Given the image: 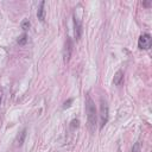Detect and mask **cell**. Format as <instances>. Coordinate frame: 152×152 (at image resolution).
I'll return each instance as SVG.
<instances>
[{"instance_id": "cell-1", "label": "cell", "mask_w": 152, "mask_h": 152, "mask_svg": "<svg viewBox=\"0 0 152 152\" xmlns=\"http://www.w3.org/2000/svg\"><path fill=\"white\" fill-rule=\"evenodd\" d=\"M86 113H87L89 127H90V129H94L97 124V113H96L95 103L89 95L86 96Z\"/></svg>"}, {"instance_id": "cell-2", "label": "cell", "mask_w": 152, "mask_h": 152, "mask_svg": "<svg viewBox=\"0 0 152 152\" xmlns=\"http://www.w3.org/2000/svg\"><path fill=\"white\" fill-rule=\"evenodd\" d=\"M108 114H109L108 103L106 100H103L101 97V100H100V128H103V126L107 124Z\"/></svg>"}, {"instance_id": "cell-3", "label": "cell", "mask_w": 152, "mask_h": 152, "mask_svg": "<svg viewBox=\"0 0 152 152\" xmlns=\"http://www.w3.org/2000/svg\"><path fill=\"white\" fill-rule=\"evenodd\" d=\"M151 43H152L151 36L148 33H144L138 39V48L140 50H148L151 48Z\"/></svg>"}, {"instance_id": "cell-4", "label": "cell", "mask_w": 152, "mask_h": 152, "mask_svg": "<svg viewBox=\"0 0 152 152\" xmlns=\"http://www.w3.org/2000/svg\"><path fill=\"white\" fill-rule=\"evenodd\" d=\"M72 53V40L70 37H66L65 43H64V49H63V58H64V63H68L70 61Z\"/></svg>"}, {"instance_id": "cell-5", "label": "cell", "mask_w": 152, "mask_h": 152, "mask_svg": "<svg viewBox=\"0 0 152 152\" xmlns=\"http://www.w3.org/2000/svg\"><path fill=\"white\" fill-rule=\"evenodd\" d=\"M74 33L76 40H80L82 36V21L76 14H74Z\"/></svg>"}, {"instance_id": "cell-6", "label": "cell", "mask_w": 152, "mask_h": 152, "mask_svg": "<svg viewBox=\"0 0 152 152\" xmlns=\"http://www.w3.org/2000/svg\"><path fill=\"white\" fill-rule=\"evenodd\" d=\"M44 6H45V1H42L38 6V11H37V17L40 21H44V18H45V10H44Z\"/></svg>"}, {"instance_id": "cell-7", "label": "cell", "mask_w": 152, "mask_h": 152, "mask_svg": "<svg viewBox=\"0 0 152 152\" xmlns=\"http://www.w3.org/2000/svg\"><path fill=\"white\" fill-rule=\"evenodd\" d=\"M124 81V72L121 70H118L114 75V78H113V83L114 86H120Z\"/></svg>"}, {"instance_id": "cell-8", "label": "cell", "mask_w": 152, "mask_h": 152, "mask_svg": "<svg viewBox=\"0 0 152 152\" xmlns=\"http://www.w3.org/2000/svg\"><path fill=\"white\" fill-rule=\"evenodd\" d=\"M25 138H26V128H24V129L18 134V137H17V139H15V145H17V146H21V145L24 144Z\"/></svg>"}, {"instance_id": "cell-9", "label": "cell", "mask_w": 152, "mask_h": 152, "mask_svg": "<svg viewBox=\"0 0 152 152\" xmlns=\"http://www.w3.org/2000/svg\"><path fill=\"white\" fill-rule=\"evenodd\" d=\"M26 42H27V34H26V33H23V34L19 36L18 39H17V43H18L19 45H24Z\"/></svg>"}, {"instance_id": "cell-10", "label": "cell", "mask_w": 152, "mask_h": 152, "mask_svg": "<svg viewBox=\"0 0 152 152\" xmlns=\"http://www.w3.org/2000/svg\"><path fill=\"white\" fill-rule=\"evenodd\" d=\"M30 26H31V24H30L28 19H24L21 21V28L23 30H27V28H30Z\"/></svg>"}, {"instance_id": "cell-11", "label": "cell", "mask_w": 152, "mask_h": 152, "mask_svg": "<svg viewBox=\"0 0 152 152\" xmlns=\"http://www.w3.org/2000/svg\"><path fill=\"white\" fill-rule=\"evenodd\" d=\"M132 152H140V141H137V142L133 145Z\"/></svg>"}, {"instance_id": "cell-12", "label": "cell", "mask_w": 152, "mask_h": 152, "mask_svg": "<svg viewBox=\"0 0 152 152\" xmlns=\"http://www.w3.org/2000/svg\"><path fill=\"white\" fill-rule=\"evenodd\" d=\"M70 127H71L72 129H75V128H77V127H78V120H77V119H74V120H71V124H70Z\"/></svg>"}, {"instance_id": "cell-13", "label": "cell", "mask_w": 152, "mask_h": 152, "mask_svg": "<svg viewBox=\"0 0 152 152\" xmlns=\"http://www.w3.org/2000/svg\"><path fill=\"white\" fill-rule=\"evenodd\" d=\"M71 102H72V99H69L68 101H65V102H64V104H63V109L69 108V107L71 106Z\"/></svg>"}, {"instance_id": "cell-14", "label": "cell", "mask_w": 152, "mask_h": 152, "mask_svg": "<svg viewBox=\"0 0 152 152\" xmlns=\"http://www.w3.org/2000/svg\"><path fill=\"white\" fill-rule=\"evenodd\" d=\"M144 5H145V6H150V5H151V2H144Z\"/></svg>"}, {"instance_id": "cell-15", "label": "cell", "mask_w": 152, "mask_h": 152, "mask_svg": "<svg viewBox=\"0 0 152 152\" xmlns=\"http://www.w3.org/2000/svg\"><path fill=\"white\" fill-rule=\"evenodd\" d=\"M0 102H1V99H0Z\"/></svg>"}]
</instances>
